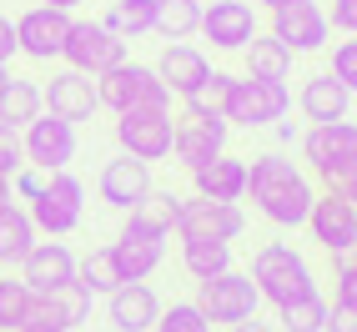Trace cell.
I'll use <instances>...</instances> for the list:
<instances>
[{"instance_id":"5","label":"cell","mask_w":357,"mask_h":332,"mask_svg":"<svg viewBox=\"0 0 357 332\" xmlns=\"http://www.w3.org/2000/svg\"><path fill=\"white\" fill-rule=\"evenodd\" d=\"M31 211V222L40 236H70L81 222H86V181L70 172H51L45 176V192L26 206Z\"/></svg>"},{"instance_id":"26","label":"cell","mask_w":357,"mask_h":332,"mask_svg":"<svg viewBox=\"0 0 357 332\" xmlns=\"http://www.w3.org/2000/svg\"><path fill=\"white\" fill-rule=\"evenodd\" d=\"M236 267L231 242H211V236H181V272L192 282H211Z\"/></svg>"},{"instance_id":"11","label":"cell","mask_w":357,"mask_h":332,"mask_svg":"<svg viewBox=\"0 0 357 332\" xmlns=\"http://www.w3.org/2000/svg\"><path fill=\"white\" fill-rule=\"evenodd\" d=\"M20 146H26V166H36V172H66L70 161H76V126L61 121V116L40 111L31 126H20Z\"/></svg>"},{"instance_id":"36","label":"cell","mask_w":357,"mask_h":332,"mask_svg":"<svg viewBox=\"0 0 357 332\" xmlns=\"http://www.w3.org/2000/svg\"><path fill=\"white\" fill-rule=\"evenodd\" d=\"M277 322H282V332H322V322H327V297H322V292H307V297L282 302V307H277Z\"/></svg>"},{"instance_id":"10","label":"cell","mask_w":357,"mask_h":332,"mask_svg":"<svg viewBox=\"0 0 357 332\" xmlns=\"http://www.w3.org/2000/svg\"><path fill=\"white\" fill-rule=\"evenodd\" d=\"M70 10H56V6H31V10H20L15 15V56H26V61H40V66H51L61 61V45L70 36Z\"/></svg>"},{"instance_id":"49","label":"cell","mask_w":357,"mask_h":332,"mask_svg":"<svg viewBox=\"0 0 357 332\" xmlns=\"http://www.w3.org/2000/svg\"><path fill=\"white\" fill-rule=\"evenodd\" d=\"M10 202V176H0V206Z\"/></svg>"},{"instance_id":"50","label":"cell","mask_w":357,"mask_h":332,"mask_svg":"<svg viewBox=\"0 0 357 332\" xmlns=\"http://www.w3.org/2000/svg\"><path fill=\"white\" fill-rule=\"evenodd\" d=\"M257 6H267V10H272V6H282V0H257Z\"/></svg>"},{"instance_id":"38","label":"cell","mask_w":357,"mask_h":332,"mask_svg":"<svg viewBox=\"0 0 357 332\" xmlns=\"http://www.w3.org/2000/svg\"><path fill=\"white\" fill-rule=\"evenodd\" d=\"M332 76H337L347 91H352V96H357V36H347V40H337V45H332Z\"/></svg>"},{"instance_id":"27","label":"cell","mask_w":357,"mask_h":332,"mask_svg":"<svg viewBox=\"0 0 357 332\" xmlns=\"http://www.w3.org/2000/svg\"><path fill=\"white\" fill-rule=\"evenodd\" d=\"M36 242H40V232L31 222V211L20 202H6L0 206V267H20Z\"/></svg>"},{"instance_id":"8","label":"cell","mask_w":357,"mask_h":332,"mask_svg":"<svg viewBox=\"0 0 357 332\" xmlns=\"http://www.w3.org/2000/svg\"><path fill=\"white\" fill-rule=\"evenodd\" d=\"M197 307L206 312L211 327H236V322H247L257 317V307H261V292H257V282L247 272H222V277H211V282H197Z\"/></svg>"},{"instance_id":"21","label":"cell","mask_w":357,"mask_h":332,"mask_svg":"<svg viewBox=\"0 0 357 332\" xmlns=\"http://www.w3.org/2000/svg\"><path fill=\"white\" fill-rule=\"evenodd\" d=\"M106 317L116 332H151L161 317V297L146 282H121L116 292H106Z\"/></svg>"},{"instance_id":"23","label":"cell","mask_w":357,"mask_h":332,"mask_svg":"<svg viewBox=\"0 0 357 332\" xmlns=\"http://www.w3.org/2000/svg\"><path fill=\"white\" fill-rule=\"evenodd\" d=\"M111 262L121 272V282H146L166 262V236H146L136 227H121V236L111 242Z\"/></svg>"},{"instance_id":"6","label":"cell","mask_w":357,"mask_h":332,"mask_svg":"<svg viewBox=\"0 0 357 332\" xmlns=\"http://www.w3.org/2000/svg\"><path fill=\"white\" fill-rule=\"evenodd\" d=\"M292 111V91L287 81H257V76H236L231 86V101H227V126H242V131H261L282 121Z\"/></svg>"},{"instance_id":"4","label":"cell","mask_w":357,"mask_h":332,"mask_svg":"<svg viewBox=\"0 0 357 332\" xmlns=\"http://www.w3.org/2000/svg\"><path fill=\"white\" fill-rule=\"evenodd\" d=\"M96 101L106 111H172V91L161 86L156 66H141V61H121L111 66L106 76H96Z\"/></svg>"},{"instance_id":"44","label":"cell","mask_w":357,"mask_h":332,"mask_svg":"<svg viewBox=\"0 0 357 332\" xmlns=\"http://www.w3.org/2000/svg\"><path fill=\"white\" fill-rule=\"evenodd\" d=\"M10 56H15V20L0 15V70H10Z\"/></svg>"},{"instance_id":"9","label":"cell","mask_w":357,"mask_h":332,"mask_svg":"<svg viewBox=\"0 0 357 332\" xmlns=\"http://www.w3.org/2000/svg\"><path fill=\"white\" fill-rule=\"evenodd\" d=\"M307 232H312V242L327 252V257H342L357 247V206L342 186H327V192L312 197V211H307Z\"/></svg>"},{"instance_id":"42","label":"cell","mask_w":357,"mask_h":332,"mask_svg":"<svg viewBox=\"0 0 357 332\" xmlns=\"http://www.w3.org/2000/svg\"><path fill=\"white\" fill-rule=\"evenodd\" d=\"M332 277H337V292L342 297H357V247L342 252V257H332Z\"/></svg>"},{"instance_id":"14","label":"cell","mask_w":357,"mask_h":332,"mask_svg":"<svg viewBox=\"0 0 357 332\" xmlns=\"http://www.w3.org/2000/svg\"><path fill=\"white\" fill-rule=\"evenodd\" d=\"M116 146L136 161H166L172 156V111H121L116 116Z\"/></svg>"},{"instance_id":"28","label":"cell","mask_w":357,"mask_h":332,"mask_svg":"<svg viewBox=\"0 0 357 332\" xmlns=\"http://www.w3.org/2000/svg\"><path fill=\"white\" fill-rule=\"evenodd\" d=\"M181 202H186V197H176V192H156V186H151V192L131 206L126 227L146 232V236H172V232H176V217H181Z\"/></svg>"},{"instance_id":"37","label":"cell","mask_w":357,"mask_h":332,"mask_svg":"<svg viewBox=\"0 0 357 332\" xmlns=\"http://www.w3.org/2000/svg\"><path fill=\"white\" fill-rule=\"evenodd\" d=\"M151 332H211V322H206V312L197 302H172V307H161Z\"/></svg>"},{"instance_id":"40","label":"cell","mask_w":357,"mask_h":332,"mask_svg":"<svg viewBox=\"0 0 357 332\" xmlns=\"http://www.w3.org/2000/svg\"><path fill=\"white\" fill-rule=\"evenodd\" d=\"M26 166V146H20V131L0 121V176H10Z\"/></svg>"},{"instance_id":"16","label":"cell","mask_w":357,"mask_h":332,"mask_svg":"<svg viewBox=\"0 0 357 332\" xmlns=\"http://www.w3.org/2000/svg\"><path fill=\"white\" fill-rule=\"evenodd\" d=\"M242 232H247V211H242V202H206V197L181 202L176 236H211V242H236Z\"/></svg>"},{"instance_id":"2","label":"cell","mask_w":357,"mask_h":332,"mask_svg":"<svg viewBox=\"0 0 357 332\" xmlns=\"http://www.w3.org/2000/svg\"><path fill=\"white\" fill-rule=\"evenodd\" d=\"M247 277L257 282L261 302H272V307L317 292V277H312L307 257H302L292 242H261V247L252 252V272H247Z\"/></svg>"},{"instance_id":"22","label":"cell","mask_w":357,"mask_h":332,"mask_svg":"<svg viewBox=\"0 0 357 332\" xmlns=\"http://www.w3.org/2000/svg\"><path fill=\"white\" fill-rule=\"evenodd\" d=\"M297 111L307 126H322V121H342L352 111V91L332 76V70H317V76H307L302 91H297Z\"/></svg>"},{"instance_id":"19","label":"cell","mask_w":357,"mask_h":332,"mask_svg":"<svg viewBox=\"0 0 357 332\" xmlns=\"http://www.w3.org/2000/svg\"><path fill=\"white\" fill-rule=\"evenodd\" d=\"M96 192H101V202L106 206H116V211H131L141 197L151 192V166L146 161H136V156H111L106 166H101V176H96Z\"/></svg>"},{"instance_id":"12","label":"cell","mask_w":357,"mask_h":332,"mask_svg":"<svg viewBox=\"0 0 357 332\" xmlns=\"http://www.w3.org/2000/svg\"><path fill=\"white\" fill-rule=\"evenodd\" d=\"M272 36L287 45L292 56L322 51L327 36H332L327 6H322V0H282V6H272Z\"/></svg>"},{"instance_id":"43","label":"cell","mask_w":357,"mask_h":332,"mask_svg":"<svg viewBox=\"0 0 357 332\" xmlns=\"http://www.w3.org/2000/svg\"><path fill=\"white\" fill-rule=\"evenodd\" d=\"M327 26H332V31H342V36H357V0H332Z\"/></svg>"},{"instance_id":"53","label":"cell","mask_w":357,"mask_h":332,"mask_svg":"<svg viewBox=\"0 0 357 332\" xmlns=\"http://www.w3.org/2000/svg\"><path fill=\"white\" fill-rule=\"evenodd\" d=\"M76 332H81V327H76Z\"/></svg>"},{"instance_id":"7","label":"cell","mask_w":357,"mask_h":332,"mask_svg":"<svg viewBox=\"0 0 357 332\" xmlns=\"http://www.w3.org/2000/svg\"><path fill=\"white\" fill-rule=\"evenodd\" d=\"M61 61L70 66V70H81V76H106L111 66H121V61H131V45L126 40H116L101 20H70V36H66V45H61Z\"/></svg>"},{"instance_id":"15","label":"cell","mask_w":357,"mask_h":332,"mask_svg":"<svg viewBox=\"0 0 357 332\" xmlns=\"http://www.w3.org/2000/svg\"><path fill=\"white\" fill-rule=\"evenodd\" d=\"M197 31L211 40V51H247V40L261 36V20L252 0H211V6H202Z\"/></svg>"},{"instance_id":"20","label":"cell","mask_w":357,"mask_h":332,"mask_svg":"<svg viewBox=\"0 0 357 332\" xmlns=\"http://www.w3.org/2000/svg\"><path fill=\"white\" fill-rule=\"evenodd\" d=\"M20 282L40 297V292H51L61 287V282H76V252H70L61 236H51V242H36L26 252V262H20Z\"/></svg>"},{"instance_id":"13","label":"cell","mask_w":357,"mask_h":332,"mask_svg":"<svg viewBox=\"0 0 357 332\" xmlns=\"http://www.w3.org/2000/svg\"><path fill=\"white\" fill-rule=\"evenodd\" d=\"M227 136H231V126L222 121V116H197V111L172 116V156L186 166V172L217 161L227 151Z\"/></svg>"},{"instance_id":"33","label":"cell","mask_w":357,"mask_h":332,"mask_svg":"<svg viewBox=\"0 0 357 332\" xmlns=\"http://www.w3.org/2000/svg\"><path fill=\"white\" fill-rule=\"evenodd\" d=\"M202 26V0H156V36L186 40Z\"/></svg>"},{"instance_id":"52","label":"cell","mask_w":357,"mask_h":332,"mask_svg":"<svg viewBox=\"0 0 357 332\" xmlns=\"http://www.w3.org/2000/svg\"><path fill=\"white\" fill-rule=\"evenodd\" d=\"M20 332H36V327H20Z\"/></svg>"},{"instance_id":"34","label":"cell","mask_w":357,"mask_h":332,"mask_svg":"<svg viewBox=\"0 0 357 332\" xmlns=\"http://www.w3.org/2000/svg\"><path fill=\"white\" fill-rule=\"evenodd\" d=\"M231 86H236V76H231V70H217V66H211V76H206V81L192 91V96H181V101H186V111H197V116H222V121H227Z\"/></svg>"},{"instance_id":"31","label":"cell","mask_w":357,"mask_h":332,"mask_svg":"<svg viewBox=\"0 0 357 332\" xmlns=\"http://www.w3.org/2000/svg\"><path fill=\"white\" fill-rule=\"evenodd\" d=\"M40 111H45V101H40V81L6 76V86H0V121L20 131V126H31Z\"/></svg>"},{"instance_id":"39","label":"cell","mask_w":357,"mask_h":332,"mask_svg":"<svg viewBox=\"0 0 357 332\" xmlns=\"http://www.w3.org/2000/svg\"><path fill=\"white\" fill-rule=\"evenodd\" d=\"M322 332H357V297H332L327 302V322H322Z\"/></svg>"},{"instance_id":"48","label":"cell","mask_w":357,"mask_h":332,"mask_svg":"<svg viewBox=\"0 0 357 332\" xmlns=\"http://www.w3.org/2000/svg\"><path fill=\"white\" fill-rule=\"evenodd\" d=\"M342 192H347V197H352V206H357V172H352V176L342 181Z\"/></svg>"},{"instance_id":"32","label":"cell","mask_w":357,"mask_h":332,"mask_svg":"<svg viewBox=\"0 0 357 332\" xmlns=\"http://www.w3.org/2000/svg\"><path fill=\"white\" fill-rule=\"evenodd\" d=\"M76 282L91 297H106V292L121 287V272H116V262H111V247H96V252L76 257Z\"/></svg>"},{"instance_id":"17","label":"cell","mask_w":357,"mask_h":332,"mask_svg":"<svg viewBox=\"0 0 357 332\" xmlns=\"http://www.w3.org/2000/svg\"><path fill=\"white\" fill-rule=\"evenodd\" d=\"M91 302H96V297H91L81 282H61V287H51V292L36 297L26 327H36V332H76L91 317Z\"/></svg>"},{"instance_id":"51","label":"cell","mask_w":357,"mask_h":332,"mask_svg":"<svg viewBox=\"0 0 357 332\" xmlns=\"http://www.w3.org/2000/svg\"><path fill=\"white\" fill-rule=\"evenodd\" d=\"M6 76H10V70H0V86H6Z\"/></svg>"},{"instance_id":"47","label":"cell","mask_w":357,"mask_h":332,"mask_svg":"<svg viewBox=\"0 0 357 332\" xmlns=\"http://www.w3.org/2000/svg\"><path fill=\"white\" fill-rule=\"evenodd\" d=\"M231 332H272V327H267V322H257V317H247V322H236Z\"/></svg>"},{"instance_id":"30","label":"cell","mask_w":357,"mask_h":332,"mask_svg":"<svg viewBox=\"0 0 357 332\" xmlns=\"http://www.w3.org/2000/svg\"><path fill=\"white\" fill-rule=\"evenodd\" d=\"M242 56H247V76H257V81H287L292 76V61H297L272 31L267 36H252Z\"/></svg>"},{"instance_id":"24","label":"cell","mask_w":357,"mask_h":332,"mask_svg":"<svg viewBox=\"0 0 357 332\" xmlns=\"http://www.w3.org/2000/svg\"><path fill=\"white\" fill-rule=\"evenodd\" d=\"M156 76L172 96H192V91L211 76V61L202 45H186V40H166V51L156 61Z\"/></svg>"},{"instance_id":"45","label":"cell","mask_w":357,"mask_h":332,"mask_svg":"<svg viewBox=\"0 0 357 332\" xmlns=\"http://www.w3.org/2000/svg\"><path fill=\"white\" fill-rule=\"evenodd\" d=\"M40 6H56V10H70V15H76V10L86 6V0H40Z\"/></svg>"},{"instance_id":"46","label":"cell","mask_w":357,"mask_h":332,"mask_svg":"<svg viewBox=\"0 0 357 332\" xmlns=\"http://www.w3.org/2000/svg\"><path fill=\"white\" fill-rule=\"evenodd\" d=\"M277 141H297V121H277Z\"/></svg>"},{"instance_id":"3","label":"cell","mask_w":357,"mask_h":332,"mask_svg":"<svg viewBox=\"0 0 357 332\" xmlns=\"http://www.w3.org/2000/svg\"><path fill=\"white\" fill-rule=\"evenodd\" d=\"M302 161L307 176H317L322 186H342L357 172V121H322L302 131Z\"/></svg>"},{"instance_id":"25","label":"cell","mask_w":357,"mask_h":332,"mask_svg":"<svg viewBox=\"0 0 357 332\" xmlns=\"http://www.w3.org/2000/svg\"><path fill=\"white\" fill-rule=\"evenodd\" d=\"M192 186H197V197H206V202H242L247 197V156L222 151L217 161H206V166L192 172Z\"/></svg>"},{"instance_id":"41","label":"cell","mask_w":357,"mask_h":332,"mask_svg":"<svg viewBox=\"0 0 357 332\" xmlns=\"http://www.w3.org/2000/svg\"><path fill=\"white\" fill-rule=\"evenodd\" d=\"M40 192H45V172H36V166H20V172H10V197L36 202Z\"/></svg>"},{"instance_id":"18","label":"cell","mask_w":357,"mask_h":332,"mask_svg":"<svg viewBox=\"0 0 357 332\" xmlns=\"http://www.w3.org/2000/svg\"><path fill=\"white\" fill-rule=\"evenodd\" d=\"M40 101H45V111L51 116H61V121H91V116L101 111V101H96V81L91 76H81V70H51V81L40 86Z\"/></svg>"},{"instance_id":"29","label":"cell","mask_w":357,"mask_h":332,"mask_svg":"<svg viewBox=\"0 0 357 332\" xmlns=\"http://www.w3.org/2000/svg\"><path fill=\"white\" fill-rule=\"evenodd\" d=\"M101 26L116 36V40H141V36H151L156 31V0H111L106 15H101Z\"/></svg>"},{"instance_id":"35","label":"cell","mask_w":357,"mask_h":332,"mask_svg":"<svg viewBox=\"0 0 357 332\" xmlns=\"http://www.w3.org/2000/svg\"><path fill=\"white\" fill-rule=\"evenodd\" d=\"M31 307H36V292L26 287L20 277H0V332H20L31 322Z\"/></svg>"},{"instance_id":"1","label":"cell","mask_w":357,"mask_h":332,"mask_svg":"<svg viewBox=\"0 0 357 332\" xmlns=\"http://www.w3.org/2000/svg\"><path fill=\"white\" fill-rule=\"evenodd\" d=\"M247 197L257 206V217H267L272 227H292L297 232L307 222V211H312L317 186H312V176H307L292 156L267 151V156L247 161Z\"/></svg>"}]
</instances>
